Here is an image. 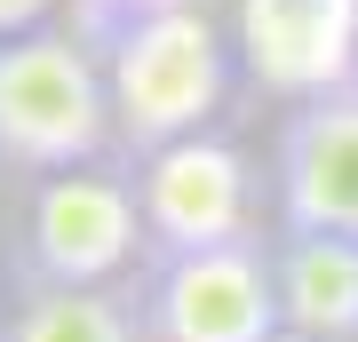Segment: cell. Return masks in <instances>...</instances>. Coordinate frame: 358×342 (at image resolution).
I'll list each match as a JSON object with an SVG mask.
<instances>
[{
  "instance_id": "6da1fadb",
  "label": "cell",
  "mask_w": 358,
  "mask_h": 342,
  "mask_svg": "<svg viewBox=\"0 0 358 342\" xmlns=\"http://www.w3.org/2000/svg\"><path fill=\"white\" fill-rule=\"evenodd\" d=\"M96 64H103V96H112L120 159H152L183 136H207L231 88V40L207 16V0L143 8L96 48Z\"/></svg>"
},
{
  "instance_id": "7a4b0ae2",
  "label": "cell",
  "mask_w": 358,
  "mask_h": 342,
  "mask_svg": "<svg viewBox=\"0 0 358 342\" xmlns=\"http://www.w3.org/2000/svg\"><path fill=\"white\" fill-rule=\"evenodd\" d=\"M103 152H112V96L88 40L56 24L0 40V167L40 183L64 167H96Z\"/></svg>"
},
{
  "instance_id": "3957f363",
  "label": "cell",
  "mask_w": 358,
  "mask_h": 342,
  "mask_svg": "<svg viewBox=\"0 0 358 342\" xmlns=\"http://www.w3.org/2000/svg\"><path fill=\"white\" fill-rule=\"evenodd\" d=\"M152 255L143 207L128 167H64V176L24 183L16 207V287H112L120 271Z\"/></svg>"
},
{
  "instance_id": "277c9868",
  "label": "cell",
  "mask_w": 358,
  "mask_h": 342,
  "mask_svg": "<svg viewBox=\"0 0 358 342\" xmlns=\"http://www.w3.org/2000/svg\"><path fill=\"white\" fill-rule=\"evenodd\" d=\"M136 318L143 342H287L271 239L207 247V255H143Z\"/></svg>"
},
{
  "instance_id": "5b68a950",
  "label": "cell",
  "mask_w": 358,
  "mask_h": 342,
  "mask_svg": "<svg viewBox=\"0 0 358 342\" xmlns=\"http://www.w3.org/2000/svg\"><path fill=\"white\" fill-rule=\"evenodd\" d=\"M136 207H143V239L152 255H207V247H239L263 239V176L231 136H183L152 159H128Z\"/></svg>"
},
{
  "instance_id": "8992f818",
  "label": "cell",
  "mask_w": 358,
  "mask_h": 342,
  "mask_svg": "<svg viewBox=\"0 0 358 342\" xmlns=\"http://www.w3.org/2000/svg\"><path fill=\"white\" fill-rule=\"evenodd\" d=\"M231 48L255 96L287 112L358 88V0H231Z\"/></svg>"
},
{
  "instance_id": "52a82bcc",
  "label": "cell",
  "mask_w": 358,
  "mask_h": 342,
  "mask_svg": "<svg viewBox=\"0 0 358 342\" xmlns=\"http://www.w3.org/2000/svg\"><path fill=\"white\" fill-rule=\"evenodd\" d=\"M271 215L279 231L358 239V88L279 112L271 136Z\"/></svg>"
},
{
  "instance_id": "ba28073f",
  "label": "cell",
  "mask_w": 358,
  "mask_h": 342,
  "mask_svg": "<svg viewBox=\"0 0 358 342\" xmlns=\"http://www.w3.org/2000/svg\"><path fill=\"white\" fill-rule=\"evenodd\" d=\"M271 279H279L287 342H358V239L279 231L271 239Z\"/></svg>"
},
{
  "instance_id": "9c48e42d",
  "label": "cell",
  "mask_w": 358,
  "mask_h": 342,
  "mask_svg": "<svg viewBox=\"0 0 358 342\" xmlns=\"http://www.w3.org/2000/svg\"><path fill=\"white\" fill-rule=\"evenodd\" d=\"M0 342H143V318L120 287H16Z\"/></svg>"
},
{
  "instance_id": "30bf717a",
  "label": "cell",
  "mask_w": 358,
  "mask_h": 342,
  "mask_svg": "<svg viewBox=\"0 0 358 342\" xmlns=\"http://www.w3.org/2000/svg\"><path fill=\"white\" fill-rule=\"evenodd\" d=\"M56 16V0H0V40H16V32H40Z\"/></svg>"
}]
</instances>
